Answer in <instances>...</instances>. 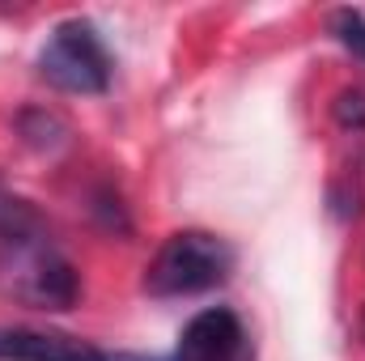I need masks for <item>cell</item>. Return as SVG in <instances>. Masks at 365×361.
Wrapping results in <instances>:
<instances>
[{"label":"cell","mask_w":365,"mask_h":361,"mask_svg":"<svg viewBox=\"0 0 365 361\" xmlns=\"http://www.w3.org/2000/svg\"><path fill=\"white\" fill-rule=\"evenodd\" d=\"M234 272V247L208 230H179L170 234L153 264L145 268V289L158 298H182V293H204L217 289Z\"/></svg>","instance_id":"obj_1"},{"label":"cell","mask_w":365,"mask_h":361,"mask_svg":"<svg viewBox=\"0 0 365 361\" xmlns=\"http://www.w3.org/2000/svg\"><path fill=\"white\" fill-rule=\"evenodd\" d=\"M336 119L344 128H365V93L361 90H344L336 98Z\"/></svg>","instance_id":"obj_7"},{"label":"cell","mask_w":365,"mask_h":361,"mask_svg":"<svg viewBox=\"0 0 365 361\" xmlns=\"http://www.w3.org/2000/svg\"><path fill=\"white\" fill-rule=\"evenodd\" d=\"M0 285L17 302L38 306V310H68L81 298V276L56 251L47 234L0 247Z\"/></svg>","instance_id":"obj_2"},{"label":"cell","mask_w":365,"mask_h":361,"mask_svg":"<svg viewBox=\"0 0 365 361\" xmlns=\"http://www.w3.org/2000/svg\"><path fill=\"white\" fill-rule=\"evenodd\" d=\"M327 30L336 34V43H340L344 51H353L365 64V13L361 9H336V13L327 17Z\"/></svg>","instance_id":"obj_6"},{"label":"cell","mask_w":365,"mask_h":361,"mask_svg":"<svg viewBox=\"0 0 365 361\" xmlns=\"http://www.w3.org/2000/svg\"><path fill=\"white\" fill-rule=\"evenodd\" d=\"M38 73L43 81H51L64 93H102L110 86L115 64H110V51L98 26L86 17H68L47 34L38 51Z\"/></svg>","instance_id":"obj_3"},{"label":"cell","mask_w":365,"mask_h":361,"mask_svg":"<svg viewBox=\"0 0 365 361\" xmlns=\"http://www.w3.org/2000/svg\"><path fill=\"white\" fill-rule=\"evenodd\" d=\"M0 361H110L98 345L64 332L0 327Z\"/></svg>","instance_id":"obj_4"},{"label":"cell","mask_w":365,"mask_h":361,"mask_svg":"<svg viewBox=\"0 0 365 361\" xmlns=\"http://www.w3.org/2000/svg\"><path fill=\"white\" fill-rule=\"evenodd\" d=\"M361 340H365V315H361Z\"/></svg>","instance_id":"obj_8"},{"label":"cell","mask_w":365,"mask_h":361,"mask_svg":"<svg viewBox=\"0 0 365 361\" xmlns=\"http://www.w3.org/2000/svg\"><path fill=\"white\" fill-rule=\"evenodd\" d=\"M43 234H47V225H43V217L34 213V204L21 200L17 191H9V187L0 183V247L26 243V238H43Z\"/></svg>","instance_id":"obj_5"}]
</instances>
